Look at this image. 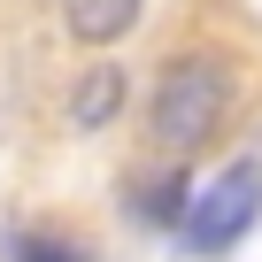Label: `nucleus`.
Masks as SVG:
<instances>
[{
    "mask_svg": "<svg viewBox=\"0 0 262 262\" xmlns=\"http://www.w3.org/2000/svg\"><path fill=\"white\" fill-rule=\"evenodd\" d=\"M62 24H70V39L108 47V39H123L139 24V0H62Z\"/></svg>",
    "mask_w": 262,
    "mask_h": 262,
    "instance_id": "7ed1b4c3",
    "label": "nucleus"
},
{
    "mask_svg": "<svg viewBox=\"0 0 262 262\" xmlns=\"http://www.w3.org/2000/svg\"><path fill=\"white\" fill-rule=\"evenodd\" d=\"M262 216V162H231L193 208H185V247L193 254H231L239 239H247V224Z\"/></svg>",
    "mask_w": 262,
    "mask_h": 262,
    "instance_id": "f03ea898",
    "label": "nucleus"
},
{
    "mask_svg": "<svg viewBox=\"0 0 262 262\" xmlns=\"http://www.w3.org/2000/svg\"><path fill=\"white\" fill-rule=\"evenodd\" d=\"M116 100H123V77H116V70H93V77L77 85V108H70V116L93 131V123H108V116H116Z\"/></svg>",
    "mask_w": 262,
    "mask_h": 262,
    "instance_id": "20e7f679",
    "label": "nucleus"
},
{
    "mask_svg": "<svg viewBox=\"0 0 262 262\" xmlns=\"http://www.w3.org/2000/svg\"><path fill=\"white\" fill-rule=\"evenodd\" d=\"M185 170H170V178H155V185H139V216L147 224H185Z\"/></svg>",
    "mask_w": 262,
    "mask_h": 262,
    "instance_id": "39448f33",
    "label": "nucleus"
},
{
    "mask_svg": "<svg viewBox=\"0 0 262 262\" xmlns=\"http://www.w3.org/2000/svg\"><path fill=\"white\" fill-rule=\"evenodd\" d=\"M231 116V70L216 54H178L162 77H155V100H147V139L162 155H201Z\"/></svg>",
    "mask_w": 262,
    "mask_h": 262,
    "instance_id": "f257e3e1",
    "label": "nucleus"
},
{
    "mask_svg": "<svg viewBox=\"0 0 262 262\" xmlns=\"http://www.w3.org/2000/svg\"><path fill=\"white\" fill-rule=\"evenodd\" d=\"M16 262H85V254H77L70 239H47V231H31V239L16 247Z\"/></svg>",
    "mask_w": 262,
    "mask_h": 262,
    "instance_id": "423d86ee",
    "label": "nucleus"
}]
</instances>
